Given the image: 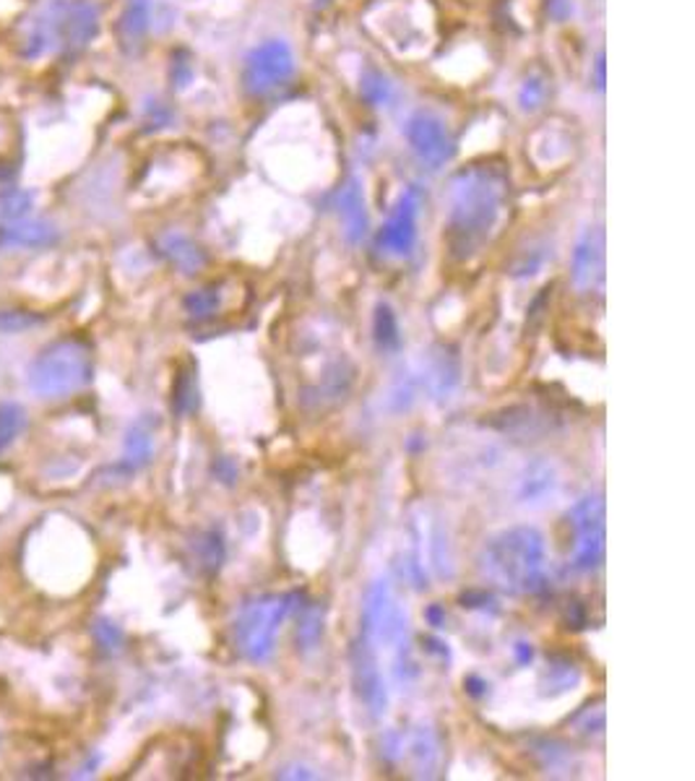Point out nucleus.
I'll use <instances>...</instances> for the list:
<instances>
[{
  "label": "nucleus",
  "mask_w": 695,
  "mask_h": 781,
  "mask_svg": "<svg viewBox=\"0 0 695 781\" xmlns=\"http://www.w3.org/2000/svg\"><path fill=\"white\" fill-rule=\"evenodd\" d=\"M508 199V175L498 165H471L451 183L445 242L456 261H469L488 245Z\"/></svg>",
  "instance_id": "obj_1"
},
{
  "label": "nucleus",
  "mask_w": 695,
  "mask_h": 781,
  "mask_svg": "<svg viewBox=\"0 0 695 781\" xmlns=\"http://www.w3.org/2000/svg\"><path fill=\"white\" fill-rule=\"evenodd\" d=\"M477 563L484 581L503 594L531 597L548 586V548L535 527L501 531L484 544Z\"/></svg>",
  "instance_id": "obj_2"
},
{
  "label": "nucleus",
  "mask_w": 695,
  "mask_h": 781,
  "mask_svg": "<svg viewBox=\"0 0 695 781\" xmlns=\"http://www.w3.org/2000/svg\"><path fill=\"white\" fill-rule=\"evenodd\" d=\"M89 347L81 339H63L43 349L29 365V388L43 399H65L92 381Z\"/></svg>",
  "instance_id": "obj_3"
},
{
  "label": "nucleus",
  "mask_w": 695,
  "mask_h": 781,
  "mask_svg": "<svg viewBox=\"0 0 695 781\" xmlns=\"http://www.w3.org/2000/svg\"><path fill=\"white\" fill-rule=\"evenodd\" d=\"M297 599H300L297 594H268L253 599L251 604L242 608L238 623H235V649L240 651V657L253 664L272 659L276 633L292 612Z\"/></svg>",
  "instance_id": "obj_4"
},
{
  "label": "nucleus",
  "mask_w": 695,
  "mask_h": 781,
  "mask_svg": "<svg viewBox=\"0 0 695 781\" xmlns=\"http://www.w3.org/2000/svg\"><path fill=\"white\" fill-rule=\"evenodd\" d=\"M295 52L285 39H266V43L255 45L242 60L240 84L242 92L253 99L274 97L289 86L295 79Z\"/></svg>",
  "instance_id": "obj_5"
},
{
  "label": "nucleus",
  "mask_w": 695,
  "mask_h": 781,
  "mask_svg": "<svg viewBox=\"0 0 695 781\" xmlns=\"http://www.w3.org/2000/svg\"><path fill=\"white\" fill-rule=\"evenodd\" d=\"M571 529V568L594 574L604 561V501L602 495H584L565 516Z\"/></svg>",
  "instance_id": "obj_6"
},
{
  "label": "nucleus",
  "mask_w": 695,
  "mask_h": 781,
  "mask_svg": "<svg viewBox=\"0 0 695 781\" xmlns=\"http://www.w3.org/2000/svg\"><path fill=\"white\" fill-rule=\"evenodd\" d=\"M404 136H407V144L417 161L428 167L430 172L441 170L456 154V141L451 136L448 125L435 112H415L404 125Z\"/></svg>",
  "instance_id": "obj_7"
},
{
  "label": "nucleus",
  "mask_w": 695,
  "mask_h": 781,
  "mask_svg": "<svg viewBox=\"0 0 695 781\" xmlns=\"http://www.w3.org/2000/svg\"><path fill=\"white\" fill-rule=\"evenodd\" d=\"M422 191L417 185L407 188L391 208L386 225L378 232V251L388 259H409L417 245V217H420Z\"/></svg>",
  "instance_id": "obj_8"
},
{
  "label": "nucleus",
  "mask_w": 695,
  "mask_h": 781,
  "mask_svg": "<svg viewBox=\"0 0 695 781\" xmlns=\"http://www.w3.org/2000/svg\"><path fill=\"white\" fill-rule=\"evenodd\" d=\"M352 680L360 698L366 701L368 711L381 719L388 711V688L383 680L381 666H378L375 646L368 638H357L352 646Z\"/></svg>",
  "instance_id": "obj_9"
},
{
  "label": "nucleus",
  "mask_w": 695,
  "mask_h": 781,
  "mask_svg": "<svg viewBox=\"0 0 695 781\" xmlns=\"http://www.w3.org/2000/svg\"><path fill=\"white\" fill-rule=\"evenodd\" d=\"M99 5L94 0H60V52L86 50L99 32Z\"/></svg>",
  "instance_id": "obj_10"
},
{
  "label": "nucleus",
  "mask_w": 695,
  "mask_h": 781,
  "mask_svg": "<svg viewBox=\"0 0 695 781\" xmlns=\"http://www.w3.org/2000/svg\"><path fill=\"white\" fill-rule=\"evenodd\" d=\"M336 214H339L341 219L344 238L352 242V245H360L370 230V219L366 206V191H362V183L357 178H349L339 195H336Z\"/></svg>",
  "instance_id": "obj_11"
},
{
  "label": "nucleus",
  "mask_w": 695,
  "mask_h": 781,
  "mask_svg": "<svg viewBox=\"0 0 695 781\" xmlns=\"http://www.w3.org/2000/svg\"><path fill=\"white\" fill-rule=\"evenodd\" d=\"M604 272V245L602 235L597 230H586L584 238L576 242V251H573V264H571V276L573 285H576L582 292L591 289L602 279Z\"/></svg>",
  "instance_id": "obj_12"
},
{
  "label": "nucleus",
  "mask_w": 695,
  "mask_h": 781,
  "mask_svg": "<svg viewBox=\"0 0 695 781\" xmlns=\"http://www.w3.org/2000/svg\"><path fill=\"white\" fill-rule=\"evenodd\" d=\"M60 240L58 227L47 219H19L11 225H0V248H29L45 251Z\"/></svg>",
  "instance_id": "obj_13"
},
{
  "label": "nucleus",
  "mask_w": 695,
  "mask_h": 781,
  "mask_svg": "<svg viewBox=\"0 0 695 781\" xmlns=\"http://www.w3.org/2000/svg\"><path fill=\"white\" fill-rule=\"evenodd\" d=\"M148 29H152V0H128L115 24L120 50L136 56L146 43Z\"/></svg>",
  "instance_id": "obj_14"
},
{
  "label": "nucleus",
  "mask_w": 695,
  "mask_h": 781,
  "mask_svg": "<svg viewBox=\"0 0 695 781\" xmlns=\"http://www.w3.org/2000/svg\"><path fill=\"white\" fill-rule=\"evenodd\" d=\"M56 50H60V0H52L39 13L22 43V56L26 60H39Z\"/></svg>",
  "instance_id": "obj_15"
},
{
  "label": "nucleus",
  "mask_w": 695,
  "mask_h": 781,
  "mask_svg": "<svg viewBox=\"0 0 695 781\" xmlns=\"http://www.w3.org/2000/svg\"><path fill=\"white\" fill-rule=\"evenodd\" d=\"M159 253L183 274H199L206 266V253L183 232L161 235Z\"/></svg>",
  "instance_id": "obj_16"
},
{
  "label": "nucleus",
  "mask_w": 695,
  "mask_h": 781,
  "mask_svg": "<svg viewBox=\"0 0 695 781\" xmlns=\"http://www.w3.org/2000/svg\"><path fill=\"white\" fill-rule=\"evenodd\" d=\"M409 758L417 769V777H433V771L441 764V743L430 726H417L409 737Z\"/></svg>",
  "instance_id": "obj_17"
},
{
  "label": "nucleus",
  "mask_w": 695,
  "mask_h": 781,
  "mask_svg": "<svg viewBox=\"0 0 695 781\" xmlns=\"http://www.w3.org/2000/svg\"><path fill=\"white\" fill-rule=\"evenodd\" d=\"M424 381H428L430 394H433L435 399H448V394L456 388V383H458V360H456V357L445 352V349H441V352L430 357Z\"/></svg>",
  "instance_id": "obj_18"
},
{
  "label": "nucleus",
  "mask_w": 695,
  "mask_h": 781,
  "mask_svg": "<svg viewBox=\"0 0 695 781\" xmlns=\"http://www.w3.org/2000/svg\"><path fill=\"white\" fill-rule=\"evenodd\" d=\"M373 339H375V347L381 349V352H386V355L399 352L402 328H399V321H396L394 308H391L388 302H378L375 315H373Z\"/></svg>",
  "instance_id": "obj_19"
},
{
  "label": "nucleus",
  "mask_w": 695,
  "mask_h": 781,
  "mask_svg": "<svg viewBox=\"0 0 695 781\" xmlns=\"http://www.w3.org/2000/svg\"><path fill=\"white\" fill-rule=\"evenodd\" d=\"M152 450H154V441H152V430L146 428V422H139L128 430L125 435V454H123V467L136 471L144 467V464L152 459Z\"/></svg>",
  "instance_id": "obj_20"
},
{
  "label": "nucleus",
  "mask_w": 695,
  "mask_h": 781,
  "mask_svg": "<svg viewBox=\"0 0 695 781\" xmlns=\"http://www.w3.org/2000/svg\"><path fill=\"white\" fill-rule=\"evenodd\" d=\"M578 666L571 662V659L565 657H555L550 659L548 662V670H544L542 675V688L544 693H550V696H558V693H565L571 690L573 685L578 683Z\"/></svg>",
  "instance_id": "obj_21"
},
{
  "label": "nucleus",
  "mask_w": 695,
  "mask_h": 781,
  "mask_svg": "<svg viewBox=\"0 0 695 781\" xmlns=\"http://www.w3.org/2000/svg\"><path fill=\"white\" fill-rule=\"evenodd\" d=\"M26 428V412L22 404L16 401H0V454L13 446L19 435Z\"/></svg>",
  "instance_id": "obj_22"
},
{
  "label": "nucleus",
  "mask_w": 695,
  "mask_h": 781,
  "mask_svg": "<svg viewBox=\"0 0 695 781\" xmlns=\"http://www.w3.org/2000/svg\"><path fill=\"white\" fill-rule=\"evenodd\" d=\"M32 206H35V199L29 191H22V188L0 191V225H11V221L29 217Z\"/></svg>",
  "instance_id": "obj_23"
},
{
  "label": "nucleus",
  "mask_w": 695,
  "mask_h": 781,
  "mask_svg": "<svg viewBox=\"0 0 695 781\" xmlns=\"http://www.w3.org/2000/svg\"><path fill=\"white\" fill-rule=\"evenodd\" d=\"M183 308L191 319H199V321L212 319V315H217V311L221 308L219 287L212 285V287L193 289V292L183 300Z\"/></svg>",
  "instance_id": "obj_24"
},
{
  "label": "nucleus",
  "mask_w": 695,
  "mask_h": 781,
  "mask_svg": "<svg viewBox=\"0 0 695 781\" xmlns=\"http://www.w3.org/2000/svg\"><path fill=\"white\" fill-rule=\"evenodd\" d=\"M555 484V474L548 464H535V467L526 469L524 480H522V497L524 501H539L542 495H548Z\"/></svg>",
  "instance_id": "obj_25"
},
{
  "label": "nucleus",
  "mask_w": 695,
  "mask_h": 781,
  "mask_svg": "<svg viewBox=\"0 0 695 781\" xmlns=\"http://www.w3.org/2000/svg\"><path fill=\"white\" fill-rule=\"evenodd\" d=\"M360 92L362 97H366V103L373 107H386L391 103V97H394V86H391V81L378 69H368L362 73Z\"/></svg>",
  "instance_id": "obj_26"
},
{
  "label": "nucleus",
  "mask_w": 695,
  "mask_h": 781,
  "mask_svg": "<svg viewBox=\"0 0 695 781\" xmlns=\"http://www.w3.org/2000/svg\"><path fill=\"white\" fill-rule=\"evenodd\" d=\"M544 99H548V79L542 73L526 76L522 89H518V107L524 112H537L544 105Z\"/></svg>",
  "instance_id": "obj_27"
},
{
  "label": "nucleus",
  "mask_w": 695,
  "mask_h": 781,
  "mask_svg": "<svg viewBox=\"0 0 695 781\" xmlns=\"http://www.w3.org/2000/svg\"><path fill=\"white\" fill-rule=\"evenodd\" d=\"M172 407L178 409L180 414H191L195 407H199V388H195L193 373H180L178 386H175Z\"/></svg>",
  "instance_id": "obj_28"
},
{
  "label": "nucleus",
  "mask_w": 695,
  "mask_h": 781,
  "mask_svg": "<svg viewBox=\"0 0 695 781\" xmlns=\"http://www.w3.org/2000/svg\"><path fill=\"white\" fill-rule=\"evenodd\" d=\"M321 623H323L321 610L319 608H305V612H302V617H300V625H297V638H300L305 649H313V646L319 644L321 630H323Z\"/></svg>",
  "instance_id": "obj_29"
},
{
  "label": "nucleus",
  "mask_w": 695,
  "mask_h": 781,
  "mask_svg": "<svg viewBox=\"0 0 695 781\" xmlns=\"http://www.w3.org/2000/svg\"><path fill=\"white\" fill-rule=\"evenodd\" d=\"M201 548H204V552H201V561H204L206 568H219L221 565V557H225V542H221V537L217 534V531H208V534L204 537V542H201Z\"/></svg>",
  "instance_id": "obj_30"
},
{
  "label": "nucleus",
  "mask_w": 695,
  "mask_h": 781,
  "mask_svg": "<svg viewBox=\"0 0 695 781\" xmlns=\"http://www.w3.org/2000/svg\"><path fill=\"white\" fill-rule=\"evenodd\" d=\"M43 319L32 313H22V311H11V313H0V332H9V334H19L26 332V328L37 326Z\"/></svg>",
  "instance_id": "obj_31"
},
{
  "label": "nucleus",
  "mask_w": 695,
  "mask_h": 781,
  "mask_svg": "<svg viewBox=\"0 0 695 781\" xmlns=\"http://www.w3.org/2000/svg\"><path fill=\"white\" fill-rule=\"evenodd\" d=\"M97 638H99V644L110 651L120 649V644H123V633H120L112 623H107V621L97 623Z\"/></svg>",
  "instance_id": "obj_32"
},
{
  "label": "nucleus",
  "mask_w": 695,
  "mask_h": 781,
  "mask_svg": "<svg viewBox=\"0 0 695 781\" xmlns=\"http://www.w3.org/2000/svg\"><path fill=\"white\" fill-rule=\"evenodd\" d=\"M193 79V65L188 60H175L172 65V81L178 84V89H185L188 81Z\"/></svg>",
  "instance_id": "obj_33"
},
{
  "label": "nucleus",
  "mask_w": 695,
  "mask_h": 781,
  "mask_svg": "<svg viewBox=\"0 0 695 781\" xmlns=\"http://www.w3.org/2000/svg\"><path fill=\"white\" fill-rule=\"evenodd\" d=\"M548 13L555 22H565V19L573 13L571 0H548Z\"/></svg>",
  "instance_id": "obj_34"
},
{
  "label": "nucleus",
  "mask_w": 695,
  "mask_h": 781,
  "mask_svg": "<svg viewBox=\"0 0 695 781\" xmlns=\"http://www.w3.org/2000/svg\"><path fill=\"white\" fill-rule=\"evenodd\" d=\"M464 688H467V693H471L475 698H479V696H484V693H488V683H484L482 677L469 675L467 680H464Z\"/></svg>",
  "instance_id": "obj_35"
},
{
  "label": "nucleus",
  "mask_w": 695,
  "mask_h": 781,
  "mask_svg": "<svg viewBox=\"0 0 695 781\" xmlns=\"http://www.w3.org/2000/svg\"><path fill=\"white\" fill-rule=\"evenodd\" d=\"M513 654H516L518 664H529L531 659H535V649H531V644L518 641L516 646H513Z\"/></svg>",
  "instance_id": "obj_36"
},
{
  "label": "nucleus",
  "mask_w": 695,
  "mask_h": 781,
  "mask_svg": "<svg viewBox=\"0 0 695 781\" xmlns=\"http://www.w3.org/2000/svg\"><path fill=\"white\" fill-rule=\"evenodd\" d=\"M424 617H428V623L433 625V628H443L445 610L441 608V604H433V608H428V612H424Z\"/></svg>",
  "instance_id": "obj_37"
},
{
  "label": "nucleus",
  "mask_w": 695,
  "mask_h": 781,
  "mask_svg": "<svg viewBox=\"0 0 695 781\" xmlns=\"http://www.w3.org/2000/svg\"><path fill=\"white\" fill-rule=\"evenodd\" d=\"M597 86L599 89L604 86V56H599V60H597Z\"/></svg>",
  "instance_id": "obj_38"
},
{
  "label": "nucleus",
  "mask_w": 695,
  "mask_h": 781,
  "mask_svg": "<svg viewBox=\"0 0 695 781\" xmlns=\"http://www.w3.org/2000/svg\"><path fill=\"white\" fill-rule=\"evenodd\" d=\"M319 3H328V0H319Z\"/></svg>",
  "instance_id": "obj_39"
}]
</instances>
